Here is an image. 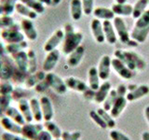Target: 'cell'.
<instances>
[{"instance_id": "obj_1", "label": "cell", "mask_w": 149, "mask_h": 140, "mask_svg": "<svg viewBox=\"0 0 149 140\" xmlns=\"http://www.w3.org/2000/svg\"><path fill=\"white\" fill-rule=\"evenodd\" d=\"M64 37L63 43V52L65 55L70 53L80 46L83 40V34L81 32H76L71 23H65L64 25Z\"/></svg>"}, {"instance_id": "obj_2", "label": "cell", "mask_w": 149, "mask_h": 140, "mask_svg": "<svg viewBox=\"0 0 149 140\" xmlns=\"http://www.w3.org/2000/svg\"><path fill=\"white\" fill-rule=\"evenodd\" d=\"M149 35V9L146 10L137 19L130 34V38L138 44L143 43Z\"/></svg>"}, {"instance_id": "obj_3", "label": "cell", "mask_w": 149, "mask_h": 140, "mask_svg": "<svg viewBox=\"0 0 149 140\" xmlns=\"http://www.w3.org/2000/svg\"><path fill=\"white\" fill-rule=\"evenodd\" d=\"M113 25H114L116 34H118V39L121 43L124 45H127L129 47H134V48L139 45L136 41H134L130 38V35L129 34L127 26H126V23L123 21L122 18H120V17L114 18Z\"/></svg>"}, {"instance_id": "obj_4", "label": "cell", "mask_w": 149, "mask_h": 140, "mask_svg": "<svg viewBox=\"0 0 149 140\" xmlns=\"http://www.w3.org/2000/svg\"><path fill=\"white\" fill-rule=\"evenodd\" d=\"M20 29L21 26L14 23L10 27L6 28V29H2L1 33H0V36L8 44L22 42L24 40V35L20 32Z\"/></svg>"}, {"instance_id": "obj_5", "label": "cell", "mask_w": 149, "mask_h": 140, "mask_svg": "<svg viewBox=\"0 0 149 140\" xmlns=\"http://www.w3.org/2000/svg\"><path fill=\"white\" fill-rule=\"evenodd\" d=\"M45 80L48 86L52 89L55 92H57L58 94L62 95L67 92V87L65 85L64 80L61 78L58 75L54 73H48L46 75Z\"/></svg>"}, {"instance_id": "obj_6", "label": "cell", "mask_w": 149, "mask_h": 140, "mask_svg": "<svg viewBox=\"0 0 149 140\" xmlns=\"http://www.w3.org/2000/svg\"><path fill=\"white\" fill-rule=\"evenodd\" d=\"M111 66L113 67L115 72L123 79H130L134 77V71L130 70L129 67L121 62L118 58H113L111 60Z\"/></svg>"}, {"instance_id": "obj_7", "label": "cell", "mask_w": 149, "mask_h": 140, "mask_svg": "<svg viewBox=\"0 0 149 140\" xmlns=\"http://www.w3.org/2000/svg\"><path fill=\"white\" fill-rule=\"evenodd\" d=\"M44 126L40 123H25L22 126V137L26 138L27 140H35L42 130H43Z\"/></svg>"}, {"instance_id": "obj_8", "label": "cell", "mask_w": 149, "mask_h": 140, "mask_svg": "<svg viewBox=\"0 0 149 140\" xmlns=\"http://www.w3.org/2000/svg\"><path fill=\"white\" fill-rule=\"evenodd\" d=\"M64 37V32L62 29L56 30L52 35L50 36L49 38L45 42L43 49L46 52H49V51L56 50V48L60 45V43L63 40Z\"/></svg>"}, {"instance_id": "obj_9", "label": "cell", "mask_w": 149, "mask_h": 140, "mask_svg": "<svg viewBox=\"0 0 149 140\" xmlns=\"http://www.w3.org/2000/svg\"><path fill=\"white\" fill-rule=\"evenodd\" d=\"M111 58L108 55H104L101 58L99 62V66H98V74H99L100 79L106 81L110 76L111 70Z\"/></svg>"}, {"instance_id": "obj_10", "label": "cell", "mask_w": 149, "mask_h": 140, "mask_svg": "<svg viewBox=\"0 0 149 140\" xmlns=\"http://www.w3.org/2000/svg\"><path fill=\"white\" fill-rule=\"evenodd\" d=\"M39 103H40L43 120L45 121L51 120L54 116V110H53V106L50 99L48 96H42L39 100Z\"/></svg>"}, {"instance_id": "obj_11", "label": "cell", "mask_w": 149, "mask_h": 140, "mask_svg": "<svg viewBox=\"0 0 149 140\" xmlns=\"http://www.w3.org/2000/svg\"><path fill=\"white\" fill-rule=\"evenodd\" d=\"M59 58H60V51L58 50H53L48 52L43 62V65H42L43 71L44 72L52 71L58 63Z\"/></svg>"}, {"instance_id": "obj_12", "label": "cell", "mask_w": 149, "mask_h": 140, "mask_svg": "<svg viewBox=\"0 0 149 140\" xmlns=\"http://www.w3.org/2000/svg\"><path fill=\"white\" fill-rule=\"evenodd\" d=\"M149 93V86L144 85H137L136 88L133 89L132 91H130L126 94V99L128 102H134L136 100L141 99Z\"/></svg>"}, {"instance_id": "obj_13", "label": "cell", "mask_w": 149, "mask_h": 140, "mask_svg": "<svg viewBox=\"0 0 149 140\" xmlns=\"http://www.w3.org/2000/svg\"><path fill=\"white\" fill-rule=\"evenodd\" d=\"M91 29L92 36L94 37L97 43H104L105 41V37L104 34V30H102V24L100 20L98 19H93L91 22Z\"/></svg>"}, {"instance_id": "obj_14", "label": "cell", "mask_w": 149, "mask_h": 140, "mask_svg": "<svg viewBox=\"0 0 149 140\" xmlns=\"http://www.w3.org/2000/svg\"><path fill=\"white\" fill-rule=\"evenodd\" d=\"M21 29L23 31V34L25 35L29 40L34 41L37 38V32L35 28L34 23L32 20L29 19H23L21 22Z\"/></svg>"}, {"instance_id": "obj_15", "label": "cell", "mask_w": 149, "mask_h": 140, "mask_svg": "<svg viewBox=\"0 0 149 140\" xmlns=\"http://www.w3.org/2000/svg\"><path fill=\"white\" fill-rule=\"evenodd\" d=\"M84 54H85V48L80 45L68 55L67 64L69 65L70 67L77 66V65L80 64V62L82 61V59L84 57Z\"/></svg>"}, {"instance_id": "obj_16", "label": "cell", "mask_w": 149, "mask_h": 140, "mask_svg": "<svg viewBox=\"0 0 149 140\" xmlns=\"http://www.w3.org/2000/svg\"><path fill=\"white\" fill-rule=\"evenodd\" d=\"M12 59L15 62V64L17 66V69L22 73L27 74V68H28V57L27 52L24 50L17 52L15 54H12Z\"/></svg>"}, {"instance_id": "obj_17", "label": "cell", "mask_w": 149, "mask_h": 140, "mask_svg": "<svg viewBox=\"0 0 149 140\" xmlns=\"http://www.w3.org/2000/svg\"><path fill=\"white\" fill-rule=\"evenodd\" d=\"M65 85H66L67 89H71V90L74 92H84L86 90H88V86L87 84L82 81L81 79L74 78V77H68L64 79Z\"/></svg>"}, {"instance_id": "obj_18", "label": "cell", "mask_w": 149, "mask_h": 140, "mask_svg": "<svg viewBox=\"0 0 149 140\" xmlns=\"http://www.w3.org/2000/svg\"><path fill=\"white\" fill-rule=\"evenodd\" d=\"M111 91V83L109 81H104V83H102L99 89L97 91H95L94 94V101L96 104H102L106 99L107 95H108L109 92Z\"/></svg>"}, {"instance_id": "obj_19", "label": "cell", "mask_w": 149, "mask_h": 140, "mask_svg": "<svg viewBox=\"0 0 149 140\" xmlns=\"http://www.w3.org/2000/svg\"><path fill=\"white\" fill-rule=\"evenodd\" d=\"M128 101L126 99V96H118L116 102L114 103L113 106L111 107V109L109 111L110 115L113 117L114 119L118 118L121 115V113L125 109V107L127 106Z\"/></svg>"}, {"instance_id": "obj_20", "label": "cell", "mask_w": 149, "mask_h": 140, "mask_svg": "<svg viewBox=\"0 0 149 140\" xmlns=\"http://www.w3.org/2000/svg\"><path fill=\"white\" fill-rule=\"evenodd\" d=\"M0 125L7 131L8 133L21 134H22V126L14 123L12 120H10L8 117L4 116L0 118Z\"/></svg>"}, {"instance_id": "obj_21", "label": "cell", "mask_w": 149, "mask_h": 140, "mask_svg": "<svg viewBox=\"0 0 149 140\" xmlns=\"http://www.w3.org/2000/svg\"><path fill=\"white\" fill-rule=\"evenodd\" d=\"M102 24V30H104L105 40L107 41V43L114 45L116 42V34L114 25L112 24L110 21H104Z\"/></svg>"}, {"instance_id": "obj_22", "label": "cell", "mask_w": 149, "mask_h": 140, "mask_svg": "<svg viewBox=\"0 0 149 140\" xmlns=\"http://www.w3.org/2000/svg\"><path fill=\"white\" fill-rule=\"evenodd\" d=\"M18 107L19 110L22 113V117L24 118V120L26 123H32V120H34L32 115V111H31V107H30V104L26 99L24 98H22V99L19 100L18 102Z\"/></svg>"}, {"instance_id": "obj_23", "label": "cell", "mask_w": 149, "mask_h": 140, "mask_svg": "<svg viewBox=\"0 0 149 140\" xmlns=\"http://www.w3.org/2000/svg\"><path fill=\"white\" fill-rule=\"evenodd\" d=\"M4 116L8 117V118L12 120L14 123H16L17 124L21 125V126L24 125L26 123L24 120V118L22 117L20 110L15 108V107H13V106H8L7 110L5 111Z\"/></svg>"}, {"instance_id": "obj_24", "label": "cell", "mask_w": 149, "mask_h": 140, "mask_svg": "<svg viewBox=\"0 0 149 140\" xmlns=\"http://www.w3.org/2000/svg\"><path fill=\"white\" fill-rule=\"evenodd\" d=\"M88 87L93 91H97L101 85L100 77H99V74H98L97 67L91 66L90 69H88Z\"/></svg>"}, {"instance_id": "obj_25", "label": "cell", "mask_w": 149, "mask_h": 140, "mask_svg": "<svg viewBox=\"0 0 149 140\" xmlns=\"http://www.w3.org/2000/svg\"><path fill=\"white\" fill-rule=\"evenodd\" d=\"M92 13L98 20L110 21V20H114L115 18V14L112 11V9L107 8H102V7L96 8L95 9H93Z\"/></svg>"}, {"instance_id": "obj_26", "label": "cell", "mask_w": 149, "mask_h": 140, "mask_svg": "<svg viewBox=\"0 0 149 140\" xmlns=\"http://www.w3.org/2000/svg\"><path fill=\"white\" fill-rule=\"evenodd\" d=\"M46 78V74L44 71H38L34 74L29 75L24 80V85L26 88H32L36 87L39 82L44 80Z\"/></svg>"}, {"instance_id": "obj_27", "label": "cell", "mask_w": 149, "mask_h": 140, "mask_svg": "<svg viewBox=\"0 0 149 140\" xmlns=\"http://www.w3.org/2000/svg\"><path fill=\"white\" fill-rule=\"evenodd\" d=\"M15 9L16 11L20 14V15L25 17L27 19H29V20H35V19L37 18V14L36 11L33 10L32 8H28L25 5H23L20 2H17L16 5H15Z\"/></svg>"}, {"instance_id": "obj_28", "label": "cell", "mask_w": 149, "mask_h": 140, "mask_svg": "<svg viewBox=\"0 0 149 140\" xmlns=\"http://www.w3.org/2000/svg\"><path fill=\"white\" fill-rule=\"evenodd\" d=\"M29 104H30L33 118H34V120L36 123H40V121L43 120V116H42L39 100L37 99V98H31L29 101Z\"/></svg>"}, {"instance_id": "obj_29", "label": "cell", "mask_w": 149, "mask_h": 140, "mask_svg": "<svg viewBox=\"0 0 149 140\" xmlns=\"http://www.w3.org/2000/svg\"><path fill=\"white\" fill-rule=\"evenodd\" d=\"M70 11H71V16L74 21L80 20L83 14L81 0H71V3H70Z\"/></svg>"}, {"instance_id": "obj_30", "label": "cell", "mask_w": 149, "mask_h": 140, "mask_svg": "<svg viewBox=\"0 0 149 140\" xmlns=\"http://www.w3.org/2000/svg\"><path fill=\"white\" fill-rule=\"evenodd\" d=\"M112 11L114 14L121 16H130L132 14V7L129 4H114L112 6Z\"/></svg>"}, {"instance_id": "obj_31", "label": "cell", "mask_w": 149, "mask_h": 140, "mask_svg": "<svg viewBox=\"0 0 149 140\" xmlns=\"http://www.w3.org/2000/svg\"><path fill=\"white\" fill-rule=\"evenodd\" d=\"M15 1L25 5L28 8H30L34 11H36L37 14H42L45 11L44 4L40 2L39 0H15Z\"/></svg>"}, {"instance_id": "obj_32", "label": "cell", "mask_w": 149, "mask_h": 140, "mask_svg": "<svg viewBox=\"0 0 149 140\" xmlns=\"http://www.w3.org/2000/svg\"><path fill=\"white\" fill-rule=\"evenodd\" d=\"M43 126L54 139H60L62 137V134H63L62 130H61L59 126L55 123H53V121H51V120L45 121Z\"/></svg>"}, {"instance_id": "obj_33", "label": "cell", "mask_w": 149, "mask_h": 140, "mask_svg": "<svg viewBox=\"0 0 149 140\" xmlns=\"http://www.w3.org/2000/svg\"><path fill=\"white\" fill-rule=\"evenodd\" d=\"M27 57H28V68L27 74L31 75L36 72L37 69V59L36 54L34 50H29L27 51Z\"/></svg>"}, {"instance_id": "obj_34", "label": "cell", "mask_w": 149, "mask_h": 140, "mask_svg": "<svg viewBox=\"0 0 149 140\" xmlns=\"http://www.w3.org/2000/svg\"><path fill=\"white\" fill-rule=\"evenodd\" d=\"M148 5V0H138L132 7V17L133 19H137L143 15V13L146 11V8Z\"/></svg>"}, {"instance_id": "obj_35", "label": "cell", "mask_w": 149, "mask_h": 140, "mask_svg": "<svg viewBox=\"0 0 149 140\" xmlns=\"http://www.w3.org/2000/svg\"><path fill=\"white\" fill-rule=\"evenodd\" d=\"M27 47H28V43L23 40L22 42H18V43L8 44L5 47V50H6V52L12 55L17 52H20V51L24 50L25 49H27Z\"/></svg>"}, {"instance_id": "obj_36", "label": "cell", "mask_w": 149, "mask_h": 140, "mask_svg": "<svg viewBox=\"0 0 149 140\" xmlns=\"http://www.w3.org/2000/svg\"><path fill=\"white\" fill-rule=\"evenodd\" d=\"M98 112V114H99L101 117H102V119L104 120V121L106 123L107 125V128H109V129H114L116 127V120L115 119L110 115V113L108 111H106L104 110V108H98L96 110Z\"/></svg>"}, {"instance_id": "obj_37", "label": "cell", "mask_w": 149, "mask_h": 140, "mask_svg": "<svg viewBox=\"0 0 149 140\" xmlns=\"http://www.w3.org/2000/svg\"><path fill=\"white\" fill-rule=\"evenodd\" d=\"M118 92H116V89H111V91L109 92L108 95H107L106 99L104 100V102L102 103V108L106 111H110L111 107L113 106L114 103L116 102V98H118Z\"/></svg>"}, {"instance_id": "obj_38", "label": "cell", "mask_w": 149, "mask_h": 140, "mask_svg": "<svg viewBox=\"0 0 149 140\" xmlns=\"http://www.w3.org/2000/svg\"><path fill=\"white\" fill-rule=\"evenodd\" d=\"M16 3L15 0H0V5L3 8V15L10 16L15 10Z\"/></svg>"}, {"instance_id": "obj_39", "label": "cell", "mask_w": 149, "mask_h": 140, "mask_svg": "<svg viewBox=\"0 0 149 140\" xmlns=\"http://www.w3.org/2000/svg\"><path fill=\"white\" fill-rule=\"evenodd\" d=\"M14 69L11 65L8 64H3L2 67L0 68V79L3 81H7L9 78H12Z\"/></svg>"}, {"instance_id": "obj_40", "label": "cell", "mask_w": 149, "mask_h": 140, "mask_svg": "<svg viewBox=\"0 0 149 140\" xmlns=\"http://www.w3.org/2000/svg\"><path fill=\"white\" fill-rule=\"evenodd\" d=\"M88 115H90V118L91 119V120L98 126V127H100L102 129H106L107 128L106 123L104 121V120L102 119V117L98 114V112L96 110L90 111Z\"/></svg>"}, {"instance_id": "obj_41", "label": "cell", "mask_w": 149, "mask_h": 140, "mask_svg": "<svg viewBox=\"0 0 149 140\" xmlns=\"http://www.w3.org/2000/svg\"><path fill=\"white\" fill-rule=\"evenodd\" d=\"M11 102V95L7 94V95H1L0 97V118L4 117L5 111L9 106V104Z\"/></svg>"}, {"instance_id": "obj_42", "label": "cell", "mask_w": 149, "mask_h": 140, "mask_svg": "<svg viewBox=\"0 0 149 140\" xmlns=\"http://www.w3.org/2000/svg\"><path fill=\"white\" fill-rule=\"evenodd\" d=\"M109 137L111 140H130L127 134L115 129H112L109 132Z\"/></svg>"}, {"instance_id": "obj_43", "label": "cell", "mask_w": 149, "mask_h": 140, "mask_svg": "<svg viewBox=\"0 0 149 140\" xmlns=\"http://www.w3.org/2000/svg\"><path fill=\"white\" fill-rule=\"evenodd\" d=\"M83 13L87 16H90L93 12V5H94V0H81Z\"/></svg>"}, {"instance_id": "obj_44", "label": "cell", "mask_w": 149, "mask_h": 140, "mask_svg": "<svg viewBox=\"0 0 149 140\" xmlns=\"http://www.w3.org/2000/svg\"><path fill=\"white\" fill-rule=\"evenodd\" d=\"M14 89L13 86L8 81H3L0 83V95H7L11 94Z\"/></svg>"}, {"instance_id": "obj_45", "label": "cell", "mask_w": 149, "mask_h": 140, "mask_svg": "<svg viewBox=\"0 0 149 140\" xmlns=\"http://www.w3.org/2000/svg\"><path fill=\"white\" fill-rule=\"evenodd\" d=\"M81 138V133L80 132H73L70 133L67 131H64L62 134V140H80Z\"/></svg>"}, {"instance_id": "obj_46", "label": "cell", "mask_w": 149, "mask_h": 140, "mask_svg": "<svg viewBox=\"0 0 149 140\" xmlns=\"http://www.w3.org/2000/svg\"><path fill=\"white\" fill-rule=\"evenodd\" d=\"M13 24H14V21H13L12 17L6 16V15L0 16V28L6 29V28L12 26Z\"/></svg>"}, {"instance_id": "obj_47", "label": "cell", "mask_w": 149, "mask_h": 140, "mask_svg": "<svg viewBox=\"0 0 149 140\" xmlns=\"http://www.w3.org/2000/svg\"><path fill=\"white\" fill-rule=\"evenodd\" d=\"M2 140H27L22 136H19L18 134H11V133H3L1 134Z\"/></svg>"}, {"instance_id": "obj_48", "label": "cell", "mask_w": 149, "mask_h": 140, "mask_svg": "<svg viewBox=\"0 0 149 140\" xmlns=\"http://www.w3.org/2000/svg\"><path fill=\"white\" fill-rule=\"evenodd\" d=\"M52 136L51 134L48 132V131H44L42 130L41 132L37 134V136L36 137L35 140H52Z\"/></svg>"}, {"instance_id": "obj_49", "label": "cell", "mask_w": 149, "mask_h": 140, "mask_svg": "<svg viewBox=\"0 0 149 140\" xmlns=\"http://www.w3.org/2000/svg\"><path fill=\"white\" fill-rule=\"evenodd\" d=\"M94 94H95V91L91 90L90 87L88 88V90H86L83 92L84 98H85L86 100H88V101H93V99H94Z\"/></svg>"}, {"instance_id": "obj_50", "label": "cell", "mask_w": 149, "mask_h": 140, "mask_svg": "<svg viewBox=\"0 0 149 140\" xmlns=\"http://www.w3.org/2000/svg\"><path fill=\"white\" fill-rule=\"evenodd\" d=\"M116 92H118V96H126L128 92V88L124 84H119V85L116 87Z\"/></svg>"}, {"instance_id": "obj_51", "label": "cell", "mask_w": 149, "mask_h": 140, "mask_svg": "<svg viewBox=\"0 0 149 140\" xmlns=\"http://www.w3.org/2000/svg\"><path fill=\"white\" fill-rule=\"evenodd\" d=\"M47 87H49V86H48V84H47L46 80L44 79V80H42L41 82H39V83L36 86V92H44V91L46 90V88H47Z\"/></svg>"}, {"instance_id": "obj_52", "label": "cell", "mask_w": 149, "mask_h": 140, "mask_svg": "<svg viewBox=\"0 0 149 140\" xmlns=\"http://www.w3.org/2000/svg\"><path fill=\"white\" fill-rule=\"evenodd\" d=\"M144 117H146V119L149 124V106H147L146 108H144Z\"/></svg>"}, {"instance_id": "obj_53", "label": "cell", "mask_w": 149, "mask_h": 140, "mask_svg": "<svg viewBox=\"0 0 149 140\" xmlns=\"http://www.w3.org/2000/svg\"><path fill=\"white\" fill-rule=\"evenodd\" d=\"M141 138H142V140H149V132L146 131V132L142 133Z\"/></svg>"}, {"instance_id": "obj_54", "label": "cell", "mask_w": 149, "mask_h": 140, "mask_svg": "<svg viewBox=\"0 0 149 140\" xmlns=\"http://www.w3.org/2000/svg\"><path fill=\"white\" fill-rule=\"evenodd\" d=\"M6 52V50H5V48L3 47V45L0 43V57H1V56H3V54Z\"/></svg>"}, {"instance_id": "obj_55", "label": "cell", "mask_w": 149, "mask_h": 140, "mask_svg": "<svg viewBox=\"0 0 149 140\" xmlns=\"http://www.w3.org/2000/svg\"><path fill=\"white\" fill-rule=\"evenodd\" d=\"M61 2H62V0H51V5L52 6H57Z\"/></svg>"}, {"instance_id": "obj_56", "label": "cell", "mask_w": 149, "mask_h": 140, "mask_svg": "<svg viewBox=\"0 0 149 140\" xmlns=\"http://www.w3.org/2000/svg\"><path fill=\"white\" fill-rule=\"evenodd\" d=\"M43 4H46V5H48V6H49V5H51V0H43Z\"/></svg>"}, {"instance_id": "obj_57", "label": "cell", "mask_w": 149, "mask_h": 140, "mask_svg": "<svg viewBox=\"0 0 149 140\" xmlns=\"http://www.w3.org/2000/svg\"><path fill=\"white\" fill-rule=\"evenodd\" d=\"M127 0H116V4H125Z\"/></svg>"}, {"instance_id": "obj_58", "label": "cell", "mask_w": 149, "mask_h": 140, "mask_svg": "<svg viewBox=\"0 0 149 140\" xmlns=\"http://www.w3.org/2000/svg\"><path fill=\"white\" fill-rule=\"evenodd\" d=\"M3 15V8H2V6L0 5V16Z\"/></svg>"}, {"instance_id": "obj_59", "label": "cell", "mask_w": 149, "mask_h": 140, "mask_svg": "<svg viewBox=\"0 0 149 140\" xmlns=\"http://www.w3.org/2000/svg\"><path fill=\"white\" fill-rule=\"evenodd\" d=\"M39 1H40V2H42V3H43V0H39Z\"/></svg>"}, {"instance_id": "obj_60", "label": "cell", "mask_w": 149, "mask_h": 140, "mask_svg": "<svg viewBox=\"0 0 149 140\" xmlns=\"http://www.w3.org/2000/svg\"><path fill=\"white\" fill-rule=\"evenodd\" d=\"M55 140H62V139H61V138H60V139H55Z\"/></svg>"}, {"instance_id": "obj_61", "label": "cell", "mask_w": 149, "mask_h": 140, "mask_svg": "<svg viewBox=\"0 0 149 140\" xmlns=\"http://www.w3.org/2000/svg\"><path fill=\"white\" fill-rule=\"evenodd\" d=\"M0 33H1V30H0Z\"/></svg>"}, {"instance_id": "obj_62", "label": "cell", "mask_w": 149, "mask_h": 140, "mask_svg": "<svg viewBox=\"0 0 149 140\" xmlns=\"http://www.w3.org/2000/svg\"><path fill=\"white\" fill-rule=\"evenodd\" d=\"M0 97H1V95H0Z\"/></svg>"}]
</instances>
